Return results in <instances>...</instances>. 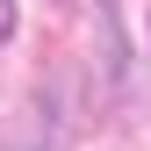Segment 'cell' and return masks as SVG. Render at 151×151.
I'll return each instance as SVG.
<instances>
[{
    "label": "cell",
    "instance_id": "1",
    "mask_svg": "<svg viewBox=\"0 0 151 151\" xmlns=\"http://www.w3.org/2000/svg\"><path fill=\"white\" fill-rule=\"evenodd\" d=\"M14 36V0H0V43Z\"/></svg>",
    "mask_w": 151,
    "mask_h": 151
}]
</instances>
